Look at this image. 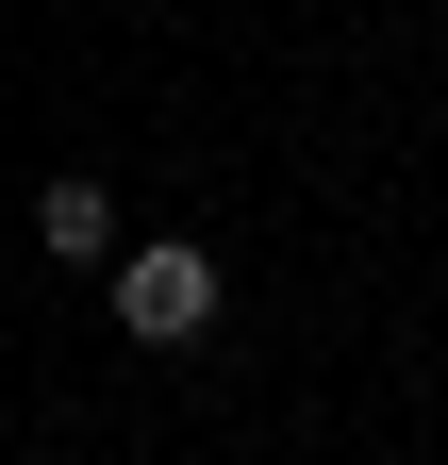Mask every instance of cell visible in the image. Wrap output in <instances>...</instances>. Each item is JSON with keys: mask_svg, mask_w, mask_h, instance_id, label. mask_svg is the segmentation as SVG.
Wrapping results in <instances>:
<instances>
[{"mask_svg": "<svg viewBox=\"0 0 448 465\" xmlns=\"http://www.w3.org/2000/svg\"><path fill=\"white\" fill-rule=\"evenodd\" d=\"M100 300H117V332H133V349H200V332H216V300H233V282H216V250H183V232H133Z\"/></svg>", "mask_w": 448, "mask_h": 465, "instance_id": "1", "label": "cell"}, {"mask_svg": "<svg viewBox=\"0 0 448 465\" xmlns=\"http://www.w3.org/2000/svg\"><path fill=\"white\" fill-rule=\"evenodd\" d=\"M34 250H50V266H117V183H83V166H67V183L34 200Z\"/></svg>", "mask_w": 448, "mask_h": 465, "instance_id": "2", "label": "cell"}]
</instances>
